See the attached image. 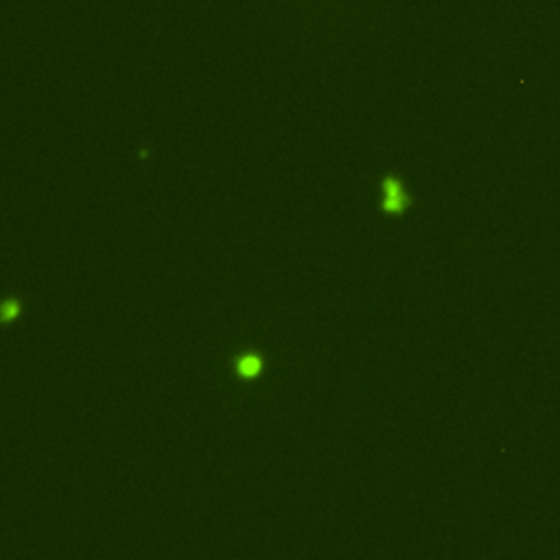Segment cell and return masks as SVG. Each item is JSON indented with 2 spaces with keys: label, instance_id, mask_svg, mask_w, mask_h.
Instances as JSON below:
<instances>
[{
  "label": "cell",
  "instance_id": "cell-1",
  "mask_svg": "<svg viewBox=\"0 0 560 560\" xmlns=\"http://www.w3.org/2000/svg\"><path fill=\"white\" fill-rule=\"evenodd\" d=\"M383 191H385V195H383V208L387 210V213H401V210L407 206L409 199H407V195L403 193L399 182L387 180L383 184Z\"/></svg>",
  "mask_w": 560,
  "mask_h": 560
},
{
  "label": "cell",
  "instance_id": "cell-2",
  "mask_svg": "<svg viewBox=\"0 0 560 560\" xmlns=\"http://www.w3.org/2000/svg\"><path fill=\"white\" fill-rule=\"evenodd\" d=\"M261 368H263V361L258 359V357H245V359H241V363H239V372L245 377L256 375Z\"/></svg>",
  "mask_w": 560,
  "mask_h": 560
},
{
  "label": "cell",
  "instance_id": "cell-3",
  "mask_svg": "<svg viewBox=\"0 0 560 560\" xmlns=\"http://www.w3.org/2000/svg\"><path fill=\"white\" fill-rule=\"evenodd\" d=\"M18 311H20V306L15 304V302H11V304H7L5 306V320H11L13 315H18Z\"/></svg>",
  "mask_w": 560,
  "mask_h": 560
}]
</instances>
